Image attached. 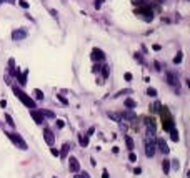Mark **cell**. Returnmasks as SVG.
Here are the masks:
<instances>
[{
    "label": "cell",
    "mask_w": 190,
    "mask_h": 178,
    "mask_svg": "<svg viewBox=\"0 0 190 178\" xmlns=\"http://www.w3.org/2000/svg\"><path fill=\"white\" fill-rule=\"evenodd\" d=\"M12 90H14L15 97H17V98H20V102H22V103H23L25 107H28L30 110H34L35 107H37L35 100H34V98H30V97H28L27 93H25L23 90H22V88H19V87H15V85H14V87H12Z\"/></svg>",
    "instance_id": "cell-1"
},
{
    "label": "cell",
    "mask_w": 190,
    "mask_h": 178,
    "mask_svg": "<svg viewBox=\"0 0 190 178\" xmlns=\"http://www.w3.org/2000/svg\"><path fill=\"white\" fill-rule=\"evenodd\" d=\"M160 115H162L163 130H165V132H172V130H173V118H172V115H170L169 108H167V107H162V108H160Z\"/></svg>",
    "instance_id": "cell-2"
},
{
    "label": "cell",
    "mask_w": 190,
    "mask_h": 178,
    "mask_svg": "<svg viewBox=\"0 0 190 178\" xmlns=\"http://www.w3.org/2000/svg\"><path fill=\"white\" fill-rule=\"evenodd\" d=\"M5 133H7L8 138L12 140V143H14V145H17L20 150H27V148H28V146H27V142L22 138L19 133H14V132H5Z\"/></svg>",
    "instance_id": "cell-3"
},
{
    "label": "cell",
    "mask_w": 190,
    "mask_h": 178,
    "mask_svg": "<svg viewBox=\"0 0 190 178\" xmlns=\"http://www.w3.org/2000/svg\"><path fill=\"white\" fill-rule=\"evenodd\" d=\"M25 38H27V30H25V28H17V30L12 32V40H15V42L25 40Z\"/></svg>",
    "instance_id": "cell-4"
},
{
    "label": "cell",
    "mask_w": 190,
    "mask_h": 178,
    "mask_svg": "<svg viewBox=\"0 0 190 178\" xmlns=\"http://www.w3.org/2000/svg\"><path fill=\"white\" fill-rule=\"evenodd\" d=\"M68 168H70L72 173L80 172V163H78V160L75 158V157H68Z\"/></svg>",
    "instance_id": "cell-5"
},
{
    "label": "cell",
    "mask_w": 190,
    "mask_h": 178,
    "mask_svg": "<svg viewBox=\"0 0 190 178\" xmlns=\"http://www.w3.org/2000/svg\"><path fill=\"white\" fill-rule=\"evenodd\" d=\"M43 140L47 142V145H54L55 143V135L52 133V130L50 128H43Z\"/></svg>",
    "instance_id": "cell-6"
},
{
    "label": "cell",
    "mask_w": 190,
    "mask_h": 178,
    "mask_svg": "<svg viewBox=\"0 0 190 178\" xmlns=\"http://www.w3.org/2000/svg\"><path fill=\"white\" fill-rule=\"evenodd\" d=\"M167 82H169V85H172V87L178 85V77H177V73L169 70V72H167Z\"/></svg>",
    "instance_id": "cell-7"
},
{
    "label": "cell",
    "mask_w": 190,
    "mask_h": 178,
    "mask_svg": "<svg viewBox=\"0 0 190 178\" xmlns=\"http://www.w3.org/2000/svg\"><path fill=\"white\" fill-rule=\"evenodd\" d=\"M30 115H32V118L35 120V123H37V125H42V123H43V117H42L40 110L34 108V110H30Z\"/></svg>",
    "instance_id": "cell-8"
},
{
    "label": "cell",
    "mask_w": 190,
    "mask_h": 178,
    "mask_svg": "<svg viewBox=\"0 0 190 178\" xmlns=\"http://www.w3.org/2000/svg\"><path fill=\"white\" fill-rule=\"evenodd\" d=\"M157 145H158V148H160V152L163 153V155H167V153L170 152V148L167 146V142L163 138H157Z\"/></svg>",
    "instance_id": "cell-9"
},
{
    "label": "cell",
    "mask_w": 190,
    "mask_h": 178,
    "mask_svg": "<svg viewBox=\"0 0 190 178\" xmlns=\"http://www.w3.org/2000/svg\"><path fill=\"white\" fill-rule=\"evenodd\" d=\"M145 155H147L149 158L155 155V143H152V142H147V145H145Z\"/></svg>",
    "instance_id": "cell-10"
},
{
    "label": "cell",
    "mask_w": 190,
    "mask_h": 178,
    "mask_svg": "<svg viewBox=\"0 0 190 178\" xmlns=\"http://www.w3.org/2000/svg\"><path fill=\"white\" fill-rule=\"evenodd\" d=\"M92 58L97 60V62H98V60H103L105 58V53H103L100 48H94V50H92Z\"/></svg>",
    "instance_id": "cell-11"
},
{
    "label": "cell",
    "mask_w": 190,
    "mask_h": 178,
    "mask_svg": "<svg viewBox=\"0 0 190 178\" xmlns=\"http://www.w3.org/2000/svg\"><path fill=\"white\" fill-rule=\"evenodd\" d=\"M123 105L127 107V108H129V110H134V108H135L137 107V102L134 98H127L125 100V102H123Z\"/></svg>",
    "instance_id": "cell-12"
},
{
    "label": "cell",
    "mask_w": 190,
    "mask_h": 178,
    "mask_svg": "<svg viewBox=\"0 0 190 178\" xmlns=\"http://www.w3.org/2000/svg\"><path fill=\"white\" fill-rule=\"evenodd\" d=\"M70 143H63L62 145V152H60V158H67V153H68V150H70Z\"/></svg>",
    "instance_id": "cell-13"
},
{
    "label": "cell",
    "mask_w": 190,
    "mask_h": 178,
    "mask_svg": "<svg viewBox=\"0 0 190 178\" xmlns=\"http://www.w3.org/2000/svg\"><path fill=\"white\" fill-rule=\"evenodd\" d=\"M125 143H127V148H129L130 152L135 148V143H134V140H132V137H130V135H125Z\"/></svg>",
    "instance_id": "cell-14"
},
{
    "label": "cell",
    "mask_w": 190,
    "mask_h": 178,
    "mask_svg": "<svg viewBox=\"0 0 190 178\" xmlns=\"http://www.w3.org/2000/svg\"><path fill=\"white\" fill-rule=\"evenodd\" d=\"M27 75H28V70H23L20 77H17L19 82H20V85H25V83H27Z\"/></svg>",
    "instance_id": "cell-15"
},
{
    "label": "cell",
    "mask_w": 190,
    "mask_h": 178,
    "mask_svg": "<svg viewBox=\"0 0 190 178\" xmlns=\"http://www.w3.org/2000/svg\"><path fill=\"white\" fill-rule=\"evenodd\" d=\"M162 170H163L165 175H169V172H170V160H163L162 162Z\"/></svg>",
    "instance_id": "cell-16"
},
{
    "label": "cell",
    "mask_w": 190,
    "mask_h": 178,
    "mask_svg": "<svg viewBox=\"0 0 190 178\" xmlns=\"http://www.w3.org/2000/svg\"><path fill=\"white\" fill-rule=\"evenodd\" d=\"M78 142H80V146H83V148L88 146V137L87 135H80V137H78Z\"/></svg>",
    "instance_id": "cell-17"
},
{
    "label": "cell",
    "mask_w": 190,
    "mask_h": 178,
    "mask_svg": "<svg viewBox=\"0 0 190 178\" xmlns=\"http://www.w3.org/2000/svg\"><path fill=\"white\" fill-rule=\"evenodd\" d=\"M120 117H122V118H129V120H135L137 118V115L134 112H123Z\"/></svg>",
    "instance_id": "cell-18"
},
{
    "label": "cell",
    "mask_w": 190,
    "mask_h": 178,
    "mask_svg": "<svg viewBox=\"0 0 190 178\" xmlns=\"http://www.w3.org/2000/svg\"><path fill=\"white\" fill-rule=\"evenodd\" d=\"M42 113V117H48V118H55V113L54 112H50V110H45V108H42L40 110Z\"/></svg>",
    "instance_id": "cell-19"
},
{
    "label": "cell",
    "mask_w": 190,
    "mask_h": 178,
    "mask_svg": "<svg viewBox=\"0 0 190 178\" xmlns=\"http://www.w3.org/2000/svg\"><path fill=\"white\" fill-rule=\"evenodd\" d=\"M34 97L37 100H43V92H42V90H39V88H35L34 90Z\"/></svg>",
    "instance_id": "cell-20"
},
{
    "label": "cell",
    "mask_w": 190,
    "mask_h": 178,
    "mask_svg": "<svg viewBox=\"0 0 190 178\" xmlns=\"http://www.w3.org/2000/svg\"><path fill=\"white\" fill-rule=\"evenodd\" d=\"M55 98L59 100V102H62V103H63V105H65V107H67V105H68V100H67V98H65V97H62L60 93H57V95H55Z\"/></svg>",
    "instance_id": "cell-21"
},
{
    "label": "cell",
    "mask_w": 190,
    "mask_h": 178,
    "mask_svg": "<svg viewBox=\"0 0 190 178\" xmlns=\"http://www.w3.org/2000/svg\"><path fill=\"white\" fill-rule=\"evenodd\" d=\"M182 58H183V53L178 52L175 57H173V63H175V65H177V63H180V62H182Z\"/></svg>",
    "instance_id": "cell-22"
},
{
    "label": "cell",
    "mask_w": 190,
    "mask_h": 178,
    "mask_svg": "<svg viewBox=\"0 0 190 178\" xmlns=\"http://www.w3.org/2000/svg\"><path fill=\"white\" fill-rule=\"evenodd\" d=\"M5 122H7V123H8L10 126H15V122H14V118H12V117H10L8 113H5Z\"/></svg>",
    "instance_id": "cell-23"
},
{
    "label": "cell",
    "mask_w": 190,
    "mask_h": 178,
    "mask_svg": "<svg viewBox=\"0 0 190 178\" xmlns=\"http://www.w3.org/2000/svg\"><path fill=\"white\" fill-rule=\"evenodd\" d=\"M147 95H149V97H157V90L152 88V87H149V88H147Z\"/></svg>",
    "instance_id": "cell-24"
},
{
    "label": "cell",
    "mask_w": 190,
    "mask_h": 178,
    "mask_svg": "<svg viewBox=\"0 0 190 178\" xmlns=\"http://www.w3.org/2000/svg\"><path fill=\"white\" fill-rule=\"evenodd\" d=\"M100 68H102L103 78H107V77H109V65H102V67H100Z\"/></svg>",
    "instance_id": "cell-25"
},
{
    "label": "cell",
    "mask_w": 190,
    "mask_h": 178,
    "mask_svg": "<svg viewBox=\"0 0 190 178\" xmlns=\"http://www.w3.org/2000/svg\"><path fill=\"white\" fill-rule=\"evenodd\" d=\"M170 133H172V140H173V142H178V138H180V137H178V132H177L175 128H173Z\"/></svg>",
    "instance_id": "cell-26"
},
{
    "label": "cell",
    "mask_w": 190,
    "mask_h": 178,
    "mask_svg": "<svg viewBox=\"0 0 190 178\" xmlns=\"http://www.w3.org/2000/svg\"><path fill=\"white\" fill-rule=\"evenodd\" d=\"M129 162H132V163H135L137 162V155L134 152H130V155H129Z\"/></svg>",
    "instance_id": "cell-27"
},
{
    "label": "cell",
    "mask_w": 190,
    "mask_h": 178,
    "mask_svg": "<svg viewBox=\"0 0 190 178\" xmlns=\"http://www.w3.org/2000/svg\"><path fill=\"white\" fill-rule=\"evenodd\" d=\"M50 153H52L54 157H60V150H57V148H54V146L50 148Z\"/></svg>",
    "instance_id": "cell-28"
},
{
    "label": "cell",
    "mask_w": 190,
    "mask_h": 178,
    "mask_svg": "<svg viewBox=\"0 0 190 178\" xmlns=\"http://www.w3.org/2000/svg\"><path fill=\"white\" fill-rule=\"evenodd\" d=\"M19 5H20L22 8H28V7H30L28 5V2H25V0H19Z\"/></svg>",
    "instance_id": "cell-29"
},
{
    "label": "cell",
    "mask_w": 190,
    "mask_h": 178,
    "mask_svg": "<svg viewBox=\"0 0 190 178\" xmlns=\"http://www.w3.org/2000/svg\"><path fill=\"white\" fill-rule=\"evenodd\" d=\"M75 178H90V177H88L87 172H83V173H77V175H75Z\"/></svg>",
    "instance_id": "cell-30"
},
{
    "label": "cell",
    "mask_w": 190,
    "mask_h": 178,
    "mask_svg": "<svg viewBox=\"0 0 190 178\" xmlns=\"http://www.w3.org/2000/svg\"><path fill=\"white\" fill-rule=\"evenodd\" d=\"M172 166H173L175 170H178V166H180V162H178L177 158H173V162H172Z\"/></svg>",
    "instance_id": "cell-31"
},
{
    "label": "cell",
    "mask_w": 190,
    "mask_h": 178,
    "mask_svg": "<svg viewBox=\"0 0 190 178\" xmlns=\"http://www.w3.org/2000/svg\"><path fill=\"white\" fill-rule=\"evenodd\" d=\"M55 125H57V128H63V126H65V123H63L62 120H57V122H55Z\"/></svg>",
    "instance_id": "cell-32"
},
{
    "label": "cell",
    "mask_w": 190,
    "mask_h": 178,
    "mask_svg": "<svg viewBox=\"0 0 190 178\" xmlns=\"http://www.w3.org/2000/svg\"><path fill=\"white\" fill-rule=\"evenodd\" d=\"M94 132H95V126H90V128H88V132L85 133V135H87V137H90V135H94Z\"/></svg>",
    "instance_id": "cell-33"
},
{
    "label": "cell",
    "mask_w": 190,
    "mask_h": 178,
    "mask_svg": "<svg viewBox=\"0 0 190 178\" xmlns=\"http://www.w3.org/2000/svg\"><path fill=\"white\" fill-rule=\"evenodd\" d=\"M102 2H103V0H95V3H94V5H95V8H100Z\"/></svg>",
    "instance_id": "cell-34"
},
{
    "label": "cell",
    "mask_w": 190,
    "mask_h": 178,
    "mask_svg": "<svg viewBox=\"0 0 190 178\" xmlns=\"http://www.w3.org/2000/svg\"><path fill=\"white\" fill-rule=\"evenodd\" d=\"M134 173H135V175H140V173H142V168H140V166H137L135 170H134Z\"/></svg>",
    "instance_id": "cell-35"
},
{
    "label": "cell",
    "mask_w": 190,
    "mask_h": 178,
    "mask_svg": "<svg viewBox=\"0 0 190 178\" xmlns=\"http://www.w3.org/2000/svg\"><path fill=\"white\" fill-rule=\"evenodd\" d=\"M125 80H127V82H130V80H132V73H125Z\"/></svg>",
    "instance_id": "cell-36"
},
{
    "label": "cell",
    "mask_w": 190,
    "mask_h": 178,
    "mask_svg": "<svg viewBox=\"0 0 190 178\" xmlns=\"http://www.w3.org/2000/svg\"><path fill=\"white\" fill-rule=\"evenodd\" d=\"M50 15H52V17H57V10H55V8H50Z\"/></svg>",
    "instance_id": "cell-37"
},
{
    "label": "cell",
    "mask_w": 190,
    "mask_h": 178,
    "mask_svg": "<svg viewBox=\"0 0 190 178\" xmlns=\"http://www.w3.org/2000/svg\"><path fill=\"white\" fill-rule=\"evenodd\" d=\"M103 175H102V178H109V170H103Z\"/></svg>",
    "instance_id": "cell-38"
},
{
    "label": "cell",
    "mask_w": 190,
    "mask_h": 178,
    "mask_svg": "<svg viewBox=\"0 0 190 178\" xmlns=\"http://www.w3.org/2000/svg\"><path fill=\"white\" fill-rule=\"evenodd\" d=\"M0 107H2V108H5V107H7V102H5V100H2V102H0Z\"/></svg>",
    "instance_id": "cell-39"
},
{
    "label": "cell",
    "mask_w": 190,
    "mask_h": 178,
    "mask_svg": "<svg viewBox=\"0 0 190 178\" xmlns=\"http://www.w3.org/2000/svg\"><path fill=\"white\" fill-rule=\"evenodd\" d=\"M160 48H162V47L158 45V43H155V45H154V50H157V52H158V50H160Z\"/></svg>",
    "instance_id": "cell-40"
},
{
    "label": "cell",
    "mask_w": 190,
    "mask_h": 178,
    "mask_svg": "<svg viewBox=\"0 0 190 178\" xmlns=\"http://www.w3.org/2000/svg\"><path fill=\"white\" fill-rule=\"evenodd\" d=\"M135 58L138 60V62H143V60H142V57H140V55H138V53H135Z\"/></svg>",
    "instance_id": "cell-41"
},
{
    "label": "cell",
    "mask_w": 190,
    "mask_h": 178,
    "mask_svg": "<svg viewBox=\"0 0 190 178\" xmlns=\"http://www.w3.org/2000/svg\"><path fill=\"white\" fill-rule=\"evenodd\" d=\"M54 178H57V177H54Z\"/></svg>",
    "instance_id": "cell-42"
}]
</instances>
